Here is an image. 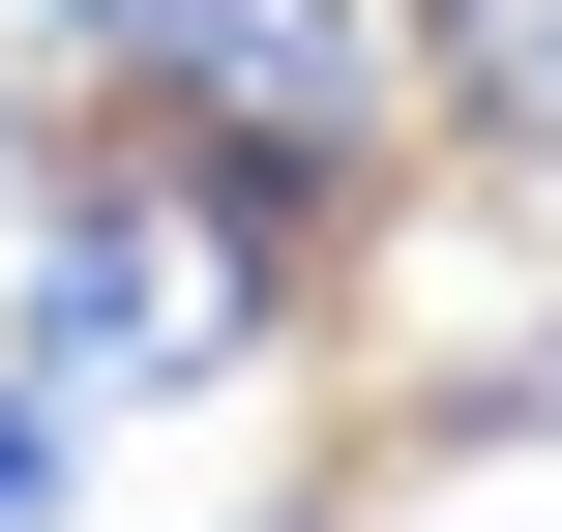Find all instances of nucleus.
I'll use <instances>...</instances> for the list:
<instances>
[{"label":"nucleus","mask_w":562,"mask_h":532,"mask_svg":"<svg viewBox=\"0 0 562 532\" xmlns=\"http://www.w3.org/2000/svg\"><path fill=\"white\" fill-rule=\"evenodd\" d=\"M30 59H59V89H119V148H148V178H207L296 296L356 267V207H385V148H415L385 0H30Z\"/></svg>","instance_id":"f257e3e1"},{"label":"nucleus","mask_w":562,"mask_h":532,"mask_svg":"<svg viewBox=\"0 0 562 532\" xmlns=\"http://www.w3.org/2000/svg\"><path fill=\"white\" fill-rule=\"evenodd\" d=\"M296 326H326V296H296L207 178H119V148L30 178V237H0V355H30L59 415H207V385H267Z\"/></svg>","instance_id":"f03ea898"},{"label":"nucleus","mask_w":562,"mask_h":532,"mask_svg":"<svg viewBox=\"0 0 562 532\" xmlns=\"http://www.w3.org/2000/svg\"><path fill=\"white\" fill-rule=\"evenodd\" d=\"M385 59L474 178H562V0H385Z\"/></svg>","instance_id":"7ed1b4c3"},{"label":"nucleus","mask_w":562,"mask_h":532,"mask_svg":"<svg viewBox=\"0 0 562 532\" xmlns=\"http://www.w3.org/2000/svg\"><path fill=\"white\" fill-rule=\"evenodd\" d=\"M89 474H119V415H59V385L0 355V532H89Z\"/></svg>","instance_id":"20e7f679"},{"label":"nucleus","mask_w":562,"mask_h":532,"mask_svg":"<svg viewBox=\"0 0 562 532\" xmlns=\"http://www.w3.org/2000/svg\"><path fill=\"white\" fill-rule=\"evenodd\" d=\"M445 444H562V326H504V355L445 385Z\"/></svg>","instance_id":"39448f33"}]
</instances>
